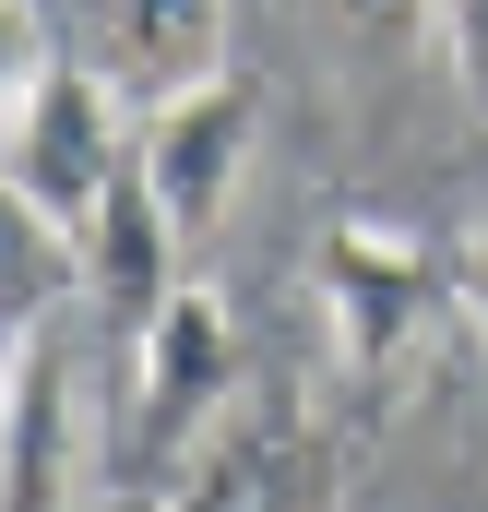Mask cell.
<instances>
[{
  "mask_svg": "<svg viewBox=\"0 0 488 512\" xmlns=\"http://www.w3.org/2000/svg\"><path fill=\"white\" fill-rule=\"evenodd\" d=\"M310 286H322V322H334V358H346V382L381 405V393L405 382L417 358H429V334L465 310V262L429 251V239H405V227H381V215H346L322 262H310Z\"/></svg>",
  "mask_w": 488,
  "mask_h": 512,
  "instance_id": "2",
  "label": "cell"
},
{
  "mask_svg": "<svg viewBox=\"0 0 488 512\" xmlns=\"http://www.w3.org/2000/svg\"><path fill=\"white\" fill-rule=\"evenodd\" d=\"M179 489H191V501H262V489H274V501H310V489H334V465L298 441V417L262 405V417H227V429L179 465Z\"/></svg>",
  "mask_w": 488,
  "mask_h": 512,
  "instance_id": "7",
  "label": "cell"
},
{
  "mask_svg": "<svg viewBox=\"0 0 488 512\" xmlns=\"http://www.w3.org/2000/svg\"><path fill=\"white\" fill-rule=\"evenodd\" d=\"M346 12H358L369 36H417V24H429V0H346Z\"/></svg>",
  "mask_w": 488,
  "mask_h": 512,
  "instance_id": "10",
  "label": "cell"
},
{
  "mask_svg": "<svg viewBox=\"0 0 488 512\" xmlns=\"http://www.w3.org/2000/svg\"><path fill=\"white\" fill-rule=\"evenodd\" d=\"M179 251H191V239L167 227V203H155V191H143V167H131L120 191H108V215L84 227L72 298H84V310H96L108 334H143V322H155V310H167V298L191 286V274H179Z\"/></svg>",
  "mask_w": 488,
  "mask_h": 512,
  "instance_id": "6",
  "label": "cell"
},
{
  "mask_svg": "<svg viewBox=\"0 0 488 512\" xmlns=\"http://www.w3.org/2000/svg\"><path fill=\"white\" fill-rule=\"evenodd\" d=\"M250 143H262V96L239 72H203V84H179V96L143 108L131 167H143V191L167 203L179 239H215L227 203H239V179H250Z\"/></svg>",
  "mask_w": 488,
  "mask_h": 512,
  "instance_id": "4",
  "label": "cell"
},
{
  "mask_svg": "<svg viewBox=\"0 0 488 512\" xmlns=\"http://www.w3.org/2000/svg\"><path fill=\"white\" fill-rule=\"evenodd\" d=\"M465 322H477V346H488V251L465 262Z\"/></svg>",
  "mask_w": 488,
  "mask_h": 512,
  "instance_id": "11",
  "label": "cell"
},
{
  "mask_svg": "<svg viewBox=\"0 0 488 512\" xmlns=\"http://www.w3.org/2000/svg\"><path fill=\"white\" fill-rule=\"evenodd\" d=\"M0 36H12L0 48V203L84 262V227L108 215V191L131 179V131L143 120H120L108 72H84V60L48 48L36 0H0Z\"/></svg>",
  "mask_w": 488,
  "mask_h": 512,
  "instance_id": "1",
  "label": "cell"
},
{
  "mask_svg": "<svg viewBox=\"0 0 488 512\" xmlns=\"http://www.w3.org/2000/svg\"><path fill=\"white\" fill-rule=\"evenodd\" d=\"M429 36H441V60H453L465 108L488 120V0H429Z\"/></svg>",
  "mask_w": 488,
  "mask_h": 512,
  "instance_id": "9",
  "label": "cell"
},
{
  "mask_svg": "<svg viewBox=\"0 0 488 512\" xmlns=\"http://www.w3.org/2000/svg\"><path fill=\"white\" fill-rule=\"evenodd\" d=\"M227 393H239V310L215 286H179L143 334H131V429L143 453L179 477L215 429H227Z\"/></svg>",
  "mask_w": 488,
  "mask_h": 512,
  "instance_id": "3",
  "label": "cell"
},
{
  "mask_svg": "<svg viewBox=\"0 0 488 512\" xmlns=\"http://www.w3.org/2000/svg\"><path fill=\"white\" fill-rule=\"evenodd\" d=\"M108 36H120V72L143 96L227 72V0H108Z\"/></svg>",
  "mask_w": 488,
  "mask_h": 512,
  "instance_id": "8",
  "label": "cell"
},
{
  "mask_svg": "<svg viewBox=\"0 0 488 512\" xmlns=\"http://www.w3.org/2000/svg\"><path fill=\"white\" fill-rule=\"evenodd\" d=\"M96 477V429L72 405V346L48 334V310H12L0 334V489L12 512H60Z\"/></svg>",
  "mask_w": 488,
  "mask_h": 512,
  "instance_id": "5",
  "label": "cell"
}]
</instances>
